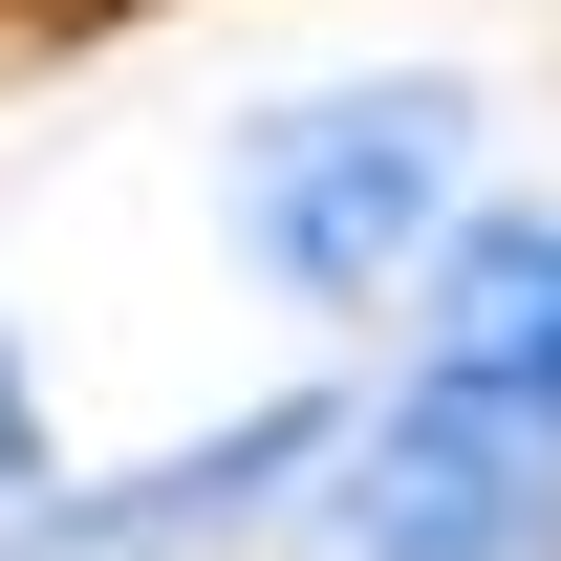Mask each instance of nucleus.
Wrapping results in <instances>:
<instances>
[{
  "label": "nucleus",
  "instance_id": "f257e3e1",
  "mask_svg": "<svg viewBox=\"0 0 561 561\" xmlns=\"http://www.w3.org/2000/svg\"><path fill=\"white\" fill-rule=\"evenodd\" d=\"M476 195V87L454 66H367V87H280L260 130H238V260L280 302H389L432 280Z\"/></svg>",
  "mask_w": 561,
  "mask_h": 561
},
{
  "label": "nucleus",
  "instance_id": "f03ea898",
  "mask_svg": "<svg viewBox=\"0 0 561 561\" xmlns=\"http://www.w3.org/2000/svg\"><path fill=\"white\" fill-rule=\"evenodd\" d=\"M302 561H561V432L411 367L389 411L324 432V476H302Z\"/></svg>",
  "mask_w": 561,
  "mask_h": 561
},
{
  "label": "nucleus",
  "instance_id": "7ed1b4c3",
  "mask_svg": "<svg viewBox=\"0 0 561 561\" xmlns=\"http://www.w3.org/2000/svg\"><path fill=\"white\" fill-rule=\"evenodd\" d=\"M411 302H432L411 367H454V389H496V411L561 432V216H454Z\"/></svg>",
  "mask_w": 561,
  "mask_h": 561
},
{
  "label": "nucleus",
  "instance_id": "20e7f679",
  "mask_svg": "<svg viewBox=\"0 0 561 561\" xmlns=\"http://www.w3.org/2000/svg\"><path fill=\"white\" fill-rule=\"evenodd\" d=\"M324 389H280V411H238L216 454H173V476H130V496H66L44 518V561H173V540H216V518H260V496H302L324 476Z\"/></svg>",
  "mask_w": 561,
  "mask_h": 561
},
{
  "label": "nucleus",
  "instance_id": "39448f33",
  "mask_svg": "<svg viewBox=\"0 0 561 561\" xmlns=\"http://www.w3.org/2000/svg\"><path fill=\"white\" fill-rule=\"evenodd\" d=\"M22 496H44V367L0 346V518H22Z\"/></svg>",
  "mask_w": 561,
  "mask_h": 561
}]
</instances>
